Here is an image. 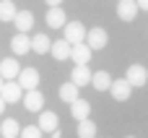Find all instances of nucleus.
I'll return each instance as SVG.
<instances>
[{
	"label": "nucleus",
	"instance_id": "obj_1",
	"mask_svg": "<svg viewBox=\"0 0 148 138\" xmlns=\"http://www.w3.org/2000/svg\"><path fill=\"white\" fill-rule=\"evenodd\" d=\"M86 34H88V31H86V26H83L81 21H68V23H65V37H62V39L73 47V44H83V42H86Z\"/></svg>",
	"mask_w": 148,
	"mask_h": 138
},
{
	"label": "nucleus",
	"instance_id": "obj_2",
	"mask_svg": "<svg viewBox=\"0 0 148 138\" xmlns=\"http://www.w3.org/2000/svg\"><path fill=\"white\" fill-rule=\"evenodd\" d=\"M18 86L26 89V91H34L39 86V70L36 68H21L18 73Z\"/></svg>",
	"mask_w": 148,
	"mask_h": 138
},
{
	"label": "nucleus",
	"instance_id": "obj_3",
	"mask_svg": "<svg viewBox=\"0 0 148 138\" xmlns=\"http://www.w3.org/2000/svg\"><path fill=\"white\" fill-rule=\"evenodd\" d=\"M0 97L5 99V104H16V102H21V99H23V89L18 86V81H5V83H3Z\"/></svg>",
	"mask_w": 148,
	"mask_h": 138
},
{
	"label": "nucleus",
	"instance_id": "obj_4",
	"mask_svg": "<svg viewBox=\"0 0 148 138\" xmlns=\"http://www.w3.org/2000/svg\"><path fill=\"white\" fill-rule=\"evenodd\" d=\"M125 78H127V83L135 89V86H146V81H148V70H146V65H130L127 68V73H125Z\"/></svg>",
	"mask_w": 148,
	"mask_h": 138
},
{
	"label": "nucleus",
	"instance_id": "obj_5",
	"mask_svg": "<svg viewBox=\"0 0 148 138\" xmlns=\"http://www.w3.org/2000/svg\"><path fill=\"white\" fill-rule=\"evenodd\" d=\"M107 42H109V37H107V31H104L101 26L88 29V34H86V44H88L91 50H101V47H107Z\"/></svg>",
	"mask_w": 148,
	"mask_h": 138
},
{
	"label": "nucleus",
	"instance_id": "obj_6",
	"mask_svg": "<svg viewBox=\"0 0 148 138\" xmlns=\"http://www.w3.org/2000/svg\"><path fill=\"white\" fill-rule=\"evenodd\" d=\"M21 102H23V107H26L29 112H42V107H44V97H42V91H39V89L26 91Z\"/></svg>",
	"mask_w": 148,
	"mask_h": 138
},
{
	"label": "nucleus",
	"instance_id": "obj_7",
	"mask_svg": "<svg viewBox=\"0 0 148 138\" xmlns=\"http://www.w3.org/2000/svg\"><path fill=\"white\" fill-rule=\"evenodd\" d=\"M39 130L42 133H55L57 128H60V120H57V115L55 112H49V110H44V112H39Z\"/></svg>",
	"mask_w": 148,
	"mask_h": 138
},
{
	"label": "nucleus",
	"instance_id": "obj_8",
	"mask_svg": "<svg viewBox=\"0 0 148 138\" xmlns=\"http://www.w3.org/2000/svg\"><path fill=\"white\" fill-rule=\"evenodd\" d=\"M18 73H21V68H18L16 57H5V60H0V78H3V81H16Z\"/></svg>",
	"mask_w": 148,
	"mask_h": 138
},
{
	"label": "nucleus",
	"instance_id": "obj_9",
	"mask_svg": "<svg viewBox=\"0 0 148 138\" xmlns=\"http://www.w3.org/2000/svg\"><path fill=\"white\" fill-rule=\"evenodd\" d=\"M130 91H133V86L127 83V78H117V81H112V89H109V94H112L117 102H125V99H130Z\"/></svg>",
	"mask_w": 148,
	"mask_h": 138
},
{
	"label": "nucleus",
	"instance_id": "obj_10",
	"mask_svg": "<svg viewBox=\"0 0 148 138\" xmlns=\"http://www.w3.org/2000/svg\"><path fill=\"white\" fill-rule=\"evenodd\" d=\"M91 47L83 42V44H73V50H70V57L75 60V65H88L91 63Z\"/></svg>",
	"mask_w": 148,
	"mask_h": 138
},
{
	"label": "nucleus",
	"instance_id": "obj_11",
	"mask_svg": "<svg viewBox=\"0 0 148 138\" xmlns=\"http://www.w3.org/2000/svg\"><path fill=\"white\" fill-rule=\"evenodd\" d=\"M91 76H94V73L88 70V65H75L73 73H70V83H75L78 89H81V86H88V83H91Z\"/></svg>",
	"mask_w": 148,
	"mask_h": 138
},
{
	"label": "nucleus",
	"instance_id": "obj_12",
	"mask_svg": "<svg viewBox=\"0 0 148 138\" xmlns=\"http://www.w3.org/2000/svg\"><path fill=\"white\" fill-rule=\"evenodd\" d=\"M138 10H140V8H138L135 0H120V3H117V16H120L122 21H133V18L138 16Z\"/></svg>",
	"mask_w": 148,
	"mask_h": 138
},
{
	"label": "nucleus",
	"instance_id": "obj_13",
	"mask_svg": "<svg viewBox=\"0 0 148 138\" xmlns=\"http://www.w3.org/2000/svg\"><path fill=\"white\" fill-rule=\"evenodd\" d=\"M44 18H47V26H52V29H65V23H68V16L62 8H49Z\"/></svg>",
	"mask_w": 148,
	"mask_h": 138
},
{
	"label": "nucleus",
	"instance_id": "obj_14",
	"mask_svg": "<svg viewBox=\"0 0 148 138\" xmlns=\"http://www.w3.org/2000/svg\"><path fill=\"white\" fill-rule=\"evenodd\" d=\"M13 23H16L18 34H26V31H31V26H34V13H31V10H18L16 18H13Z\"/></svg>",
	"mask_w": 148,
	"mask_h": 138
},
{
	"label": "nucleus",
	"instance_id": "obj_15",
	"mask_svg": "<svg viewBox=\"0 0 148 138\" xmlns=\"http://www.w3.org/2000/svg\"><path fill=\"white\" fill-rule=\"evenodd\" d=\"M70 115L81 123V120H88V115H91V104L86 102V99H75L73 104H70Z\"/></svg>",
	"mask_w": 148,
	"mask_h": 138
},
{
	"label": "nucleus",
	"instance_id": "obj_16",
	"mask_svg": "<svg viewBox=\"0 0 148 138\" xmlns=\"http://www.w3.org/2000/svg\"><path fill=\"white\" fill-rule=\"evenodd\" d=\"M31 50H34L36 55H47V52L52 50V39H49L47 34H36V37H31Z\"/></svg>",
	"mask_w": 148,
	"mask_h": 138
},
{
	"label": "nucleus",
	"instance_id": "obj_17",
	"mask_svg": "<svg viewBox=\"0 0 148 138\" xmlns=\"http://www.w3.org/2000/svg\"><path fill=\"white\" fill-rule=\"evenodd\" d=\"M112 81H114V78H109L107 70H99V73L91 76V86H94L96 91H109V89H112Z\"/></svg>",
	"mask_w": 148,
	"mask_h": 138
},
{
	"label": "nucleus",
	"instance_id": "obj_18",
	"mask_svg": "<svg viewBox=\"0 0 148 138\" xmlns=\"http://www.w3.org/2000/svg\"><path fill=\"white\" fill-rule=\"evenodd\" d=\"M10 50H13L16 55H26V52L31 50V39H29L26 34H16V37L10 39Z\"/></svg>",
	"mask_w": 148,
	"mask_h": 138
},
{
	"label": "nucleus",
	"instance_id": "obj_19",
	"mask_svg": "<svg viewBox=\"0 0 148 138\" xmlns=\"http://www.w3.org/2000/svg\"><path fill=\"white\" fill-rule=\"evenodd\" d=\"M70 50H73V47H70L65 39H57V42H52V50H49V52H52L55 60H68V57H70Z\"/></svg>",
	"mask_w": 148,
	"mask_h": 138
},
{
	"label": "nucleus",
	"instance_id": "obj_20",
	"mask_svg": "<svg viewBox=\"0 0 148 138\" xmlns=\"http://www.w3.org/2000/svg\"><path fill=\"white\" fill-rule=\"evenodd\" d=\"M0 133H3V138H16V136H21V125H18V120L5 117V120H3V125H0Z\"/></svg>",
	"mask_w": 148,
	"mask_h": 138
},
{
	"label": "nucleus",
	"instance_id": "obj_21",
	"mask_svg": "<svg viewBox=\"0 0 148 138\" xmlns=\"http://www.w3.org/2000/svg\"><path fill=\"white\" fill-rule=\"evenodd\" d=\"M60 99L68 102V104H73L75 99H81V97H78V86H75V83H62V86H60Z\"/></svg>",
	"mask_w": 148,
	"mask_h": 138
},
{
	"label": "nucleus",
	"instance_id": "obj_22",
	"mask_svg": "<svg viewBox=\"0 0 148 138\" xmlns=\"http://www.w3.org/2000/svg\"><path fill=\"white\" fill-rule=\"evenodd\" d=\"M78 138H96V123L91 117L78 123Z\"/></svg>",
	"mask_w": 148,
	"mask_h": 138
},
{
	"label": "nucleus",
	"instance_id": "obj_23",
	"mask_svg": "<svg viewBox=\"0 0 148 138\" xmlns=\"http://www.w3.org/2000/svg\"><path fill=\"white\" fill-rule=\"evenodd\" d=\"M16 3H10V0H0V21H13L16 18Z\"/></svg>",
	"mask_w": 148,
	"mask_h": 138
},
{
	"label": "nucleus",
	"instance_id": "obj_24",
	"mask_svg": "<svg viewBox=\"0 0 148 138\" xmlns=\"http://www.w3.org/2000/svg\"><path fill=\"white\" fill-rule=\"evenodd\" d=\"M21 138H42L39 125H26V128H21Z\"/></svg>",
	"mask_w": 148,
	"mask_h": 138
},
{
	"label": "nucleus",
	"instance_id": "obj_25",
	"mask_svg": "<svg viewBox=\"0 0 148 138\" xmlns=\"http://www.w3.org/2000/svg\"><path fill=\"white\" fill-rule=\"evenodd\" d=\"M44 3H47L49 8H60V3H62V0H44Z\"/></svg>",
	"mask_w": 148,
	"mask_h": 138
},
{
	"label": "nucleus",
	"instance_id": "obj_26",
	"mask_svg": "<svg viewBox=\"0 0 148 138\" xmlns=\"http://www.w3.org/2000/svg\"><path fill=\"white\" fill-rule=\"evenodd\" d=\"M135 3H138V8H140V10H148V0H135Z\"/></svg>",
	"mask_w": 148,
	"mask_h": 138
},
{
	"label": "nucleus",
	"instance_id": "obj_27",
	"mask_svg": "<svg viewBox=\"0 0 148 138\" xmlns=\"http://www.w3.org/2000/svg\"><path fill=\"white\" fill-rule=\"evenodd\" d=\"M3 112H5V99L0 97V115H3Z\"/></svg>",
	"mask_w": 148,
	"mask_h": 138
},
{
	"label": "nucleus",
	"instance_id": "obj_28",
	"mask_svg": "<svg viewBox=\"0 0 148 138\" xmlns=\"http://www.w3.org/2000/svg\"><path fill=\"white\" fill-rule=\"evenodd\" d=\"M52 138H62V133H60V130H55V133H52Z\"/></svg>",
	"mask_w": 148,
	"mask_h": 138
},
{
	"label": "nucleus",
	"instance_id": "obj_29",
	"mask_svg": "<svg viewBox=\"0 0 148 138\" xmlns=\"http://www.w3.org/2000/svg\"><path fill=\"white\" fill-rule=\"evenodd\" d=\"M3 83H5V81H3V78H0V91H3Z\"/></svg>",
	"mask_w": 148,
	"mask_h": 138
},
{
	"label": "nucleus",
	"instance_id": "obj_30",
	"mask_svg": "<svg viewBox=\"0 0 148 138\" xmlns=\"http://www.w3.org/2000/svg\"><path fill=\"white\" fill-rule=\"evenodd\" d=\"M127 138H135V136H127Z\"/></svg>",
	"mask_w": 148,
	"mask_h": 138
}]
</instances>
